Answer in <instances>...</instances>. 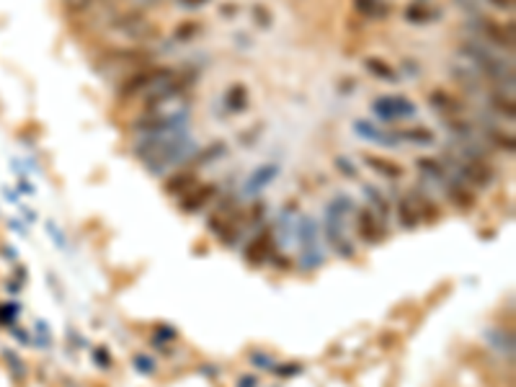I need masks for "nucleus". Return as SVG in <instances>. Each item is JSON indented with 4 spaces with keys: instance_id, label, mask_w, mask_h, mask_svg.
I'll list each match as a JSON object with an SVG mask.
<instances>
[{
    "instance_id": "obj_1",
    "label": "nucleus",
    "mask_w": 516,
    "mask_h": 387,
    "mask_svg": "<svg viewBox=\"0 0 516 387\" xmlns=\"http://www.w3.org/2000/svg\"><path fill=\"white\" fill-rule=\"evenodd\" d=\"M214 191H217V186L214 184H204V186H196L194 191H189L186 197H181V210L183 212H196L202 210L207 201L214 197Z\"/></svg>"
},
{
    "instance_id": "obj_2",
    "label": "nucleus",
    "mask_w": 516,
    "mask_h": 387,
    "mask_svg": "<svg viewBox=\"0 0 516 387\" xmlns=\"http://www.w3.org/2000/svg\"><path fill=\"white\" fill-rule=\"evenodd\" d=\"M374 109H377L380 116L393 119V116H400V114L411 116V114H413V103H408V101L403 99H377L374 101Z\"/></svg>"
},
{
    "instance_id": "obj_3",
    "label": "nucleus",
    "mask_w": 516,
    "mask_h": 387,
    "mask_svg": "<svg viewBox=\"0 0 516 387\" xmlns=\"http://www.w3.org/2000/svg\"><path fill=\"white\" fill-rule=\"evenodd\" d=\"M196 186H199V181H196V176H194L191 171L176 173L173 178H168V181H166V191H168L170 197H186V194H189V191H194Z\"/></svg>"
},
{
    "instance_id": "obj_4",
    "label": "nucleus",
    "mask_w": 516,
    "mask_h": 387,
    "mask_svg": "<svg viewBox=\"0 0 516 387\" xmlns=\"http://www.w3.org/2000/svg\"><path fill=\"white\" fill-rule=\"evenodd\" d=\"M246 255L250 264H263L271 255V232H261L256 240L248 245Z\"/></svg>"
},
{
    "instance_id": "obj_5",
    "label": "nucleus",
    "mask_w": 516,
    "mask_h": 387,
    "mask_svg": "<svg viewBox=\"0 0 516 387\" xmlns=\"http://www.w3.org/2000/svg\"><path fill=\"white\" fill-rule=\"evenodd\" d=\"M359 232H361V238H364L367 243H377V240H382L380 222H377V217H374L370 210L359 212Z\"/></svg>"
},
{
    "instance_id": "obj_6",
    "label": "nucleus",
    "mask_w": 516,
    "mask_h": 387,
    "mask_svg": "<svg viewBox=\"0 0 516 387\" xmlns=\"http://www.w3.org/2000/svg\"><path fill=\"white\" fill-rule=\"evenodd\" d=\"M482 26H485V34L493 39L495 45L506 47V49H514V26H508V32H506V26H498V23L491 21V18H485Z\"/></svg>"
},
{
    "instance_id": "obj_7",
    "label": "nucleus",
    "mask_w": 516,
    "mask_h": 387,
    "mask_svg": "<svg viewBox=\"0 0 516 387\" xmlns=\"http://www.w3.org/2000/svg\"><path fill=\"white\" fill-rule=\"evenodd\" d=\"M421 217H424V204L415 197H408V199L400 201V222L405 227H415Z\"/></svg>"
},
{
    "instance_id": "obj_8",
    "label": "nucleus",
    "mask_w": 516,
    "mask_h": 387,
    "mask_svg": "<svg viewBox=\"0 0 516 387\" xmlns=\"http://www.w3.org/2000/svg\"><path fill=\"white\" fill-rule=\"evenodd\" d=\"M364 163H367L370 168H374L377 173H382V176H387V178H400V176H403V166H398L395 160H387V158L367 155V158H364Z\"/></svg>"
},
{
    "instance_id": "obj_9",
    "label": "nucleus",
    "mask_w": 516,
    "mask_h": 387,
    "mask_svg": "<svg viewBox=\"0 0 516 387\" xmlns=\"http://www.w3.org/2000/svg\"><path fill=\"white\" fill-rule=\"evenodd\" d=\"M465 176L470 178V181H475L478 186H488V184L493 181V171L485 166L482 160H470V163L465 166Z\"/></svg>"
},
{
    "instance_id": "obj_10",
    "label": "nucleus",
    "mask_w": 516,
    "mask_h": 387,
    "mask_svg": "<svg viewBox=\"0 0 516 387\" xmlns=\"http://www.w3.org/2000/svg\"><path fill=\"white\" fill-rule=\"evenodd\" d=\"M431 103L437 106V109L447 111V114H460L462 111V103L457 99H452L449 93H444V90H434L431 93Z\"/></svg>"
},
{
    "instance_id": "obj_11",
    "label": "nucleus",
    "mask_w": 516,
    "mask_h": 387,
    "mask_svg": "<svg viewBox=\"0 0 516 387\" xmlns=\"http://www.w3.org/2000/svg\"><path fill=\"white\" fill-rule=\"evenodd\" d=\"M364 67L370 70L372 75L374 77H385V80H395V73H393V67L387 65L385 60H380V57H367L364 60Z\"/></svg>"
},
{
    "instance_id": "obj_12",
    "label": "nucleus",
    "mask_w": 516,
    "mask_h": 387,
    "mask_svg": "<svg viewBox=\"0 0 516 387\" xmlns=\"http://www.w3.org/2000/svg\"><path fill=\"white\" fill-rule=\"evenodd\" d=\"M246 103H248L246 86H233L230 93H227V106H230V111H243Z\"/></svg>"
},
{
    "instance_id": "obj_13",
    "label": "nucleus",
    "mask_w": 516,
    "mask_h": 387,
    "mask_svg": "<svg viewBox=\"0 0 516 387\" xmlns=\"http://www.w3.org/2000/svg\"><path fill=\"white\" fill-rule=\"evenodd\" d=\"M168 124H170L168 119L155 116V111H150V116H145V119L137 122V129H142V132H160V129H166Z\"/></svg>"
},
{
    "instance_id": "obj_14",
    "label": "nucleus",
    "mask_w": 516,
    "mask_h": 387,
    "mask_svg": "<svg viewBox=\"0 0 516 387\" xmlns=\"http://www.w3.org/2000/svg\"><path fill=\"white\" fill-rule=\"evenodd\" d=\"M405 18L411 23H426L428 18H431V11H428L426 5H421V3H413V5H408Z\"/></svg>"
},
{
    "instance_id": "obj_15",
    "label": "nucleus",
    "mask_w": 516,
    "mask_h": 387,
    "mask_svg": "<svg viewBox=\"0 0 516 387\" xmlns=\"http://www.w3.org/2000/svg\"><path fill=\"white\" fill-rule=\"evenodd\" d=\"M452 199L457 201L460 207H472L475 204V197H472L467 188H460V186H452V194H449Z\"/></svg>"
},
{
    "instance_id": "obj_16",
    "label": "nucleus",
    "mask_w": 516,
    "mask_h": 387,
    "mask_svg": "<svg viewBox=\"0 0 516 387\" xmlns=\"http://www.w3.org/2000/svg\"><path fill=\"white\" fill-rule=\"evenodd\" d=\"M405 140H413V142H434V134L428 132V129H408V132L403 134Z\"/></svg>"
},
{
    "instance_id": "obj_17",
    "label": "nucleus",
    "mask_w": 516,
    "mask_h": 387,
    "mask_svg": "<svg viewBox=\"0 0 516 387\" xmlns=\"http://www.w3.org/2000/svg\"><path fill=\"white\" fill-rule=\"evenodd\" d=\"M196 32H199V23L186 21L176 29V39H191V36H196Z\"/></svg>"
},
{
    "instance_id": "obj_18",
    "label": "nucleus",
    "mask_w": 516,
    "mask_h": 387,
    "mask_svg": "<svg viewBox=\"0 0 516 387\" xmlns=\"http://www.w3.org/2000/svg\"><path fill=\"white\" fill-rule=\"evenodd\" d=\"M491 137H493L495 142L501 145V147H504V150H508V153H514V147H516V145H514V137H511V134L491 132Z\"/></svg>"
},
{
    "instance_id": "obj_19",
    "label": "nucleus",
    "mask_w": 516,
    "mask_h": 387,
    "mask_svg": "<svg viewBox=\"0 0 516 387\" xmlns=\"http://www.w3.org/2000/svg\"><path fill=\"white\" fill-rule=\"evenodd\" d=\"M495 106L501 109V114H506V116H514V101L508 99H495Z\"/></svg>"
},
{
    "instance_id": "obj_20",
    "label": "nucleus",
    "mask_w": 516,
    "mask_h": 387,
    "mask_svg": "<svg viewBox=\"0 0 516 387\" xmlns=\"http://www.w3.org/2000/svg\"><path fill=\"white\" fill-rule=\"evenodd\" d=\"M253 16H256V21H261L263 26H269L271 23V16H269V11H266V5H256Z\"/></svg>"
},
{
    "instance_id": "obj_21",
    "label": "nucleus",
    "mask_w": 516,
    "mask_h": 387,
    "mask_svg": "<svg viewBox=\"0 0 516 387\" xmlns=\"http://www.w3.org/2000/svg\"><path fill=\"white\" fill-rule=\"evenodd\" d=\"M65 3H68L70 11H75V13H78V11H86V8L90 5V0H65Z\"/></svg>"
},
{
    "instance_id": "obj_22",
    "label": "nucleus",
    "mask_w": 516,
    "mask_h": 387,
    "mask_svg": "<svg viewBox=\"0 0 516 387\" xmlns=\"http://www.w3.org/2000/svg\"><path fill=\"white\" fill-rule=\"evenodd\" d=\"M418 166L421 168H428V171H434V173H441V168L434 163V160H418Z\"/></svg>"
},
{
    "instance_id": "obj_23",
    "label": "nucleus",
    "mask_w": 516,
    "mask_h": 387,
    "mask_svg": "<svg viewBox=\"0 0 516 387\" xmlns=\"http://www.w3.org/2000/svg\"><path fill=\"white\" fill-rule=\"evenodd\" d=\"M491 3L498 8H514V0H491Z\"/></svg>"
},
{
    "instance_id": "obj_24",
    "label": "nucleus",
    "mask_w": 516,
    "mask_h": 387,
    "mask_svg": "<svg viewBox=\"0 0 516 387\" xmlns=\"http://www.w3.org/2000/svg\"><path fill=\"white\" fill-rule=\"evenodd\" d=\"M181 3H186V5H191V8H199V5L207 3V0H181Z\"/></svg>"
}]
</instances>
